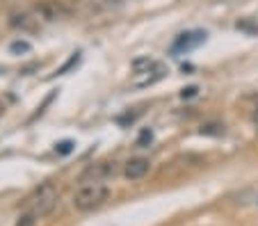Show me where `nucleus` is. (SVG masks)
I'll return each mask as SVG.
<instances>
[{
	"instance_id": "obj_5",
	"label": "nucleus",
	"mask_w": 258,
	"mask_h": 226,
	"mask_svg": "<svg viewBox=\"0 0 258 226\" xmlns=\"http://www.w3.org/2000/svg\"><path fill=\"white\" fill-rule=\"evenodd\" d=\"M206 41V32L204 30H190V32H183V35L176 37V41L171 44V53H187V50H195L197 46H201Z\"/></svg>"
},
{
	"instance_id": "obj_13",
	"label": "nucleus",
	"mask_w": 258,
	"mask_h": 226,
	"mask_svg": "<svg viewBox=\"0 0 258 226\" xmlns=\"http://www.w3.org/2000/svg\"><path fill=\"white\" fill-rule=\"evenodd\" d=\"M78 59H80V53H73V57H71V59H69V62H67V64H64L62 69H57V76L67 73V71H69V69H71L73 64H78Z\"/></svg>"
},
{
	"instance_id": "obj_1",
	"label": "nucleus",
	"mask_w": 258,
	"mask_h": 226,
	"mask_svg": "<svg viewBox=\"0 0 258 226\" xmlns=\"http://www.w3.org/2000/svg\"><path fill=\"white\" fill-rule=\"evenodd\" d=\"M57 203H59L57 187H55L53 183H41V185L28 197L25 208H28V212H32L34 217H39L41 219V217L53 215V210L57 208Z\"/></svg>"
},
{
	"instance_id": "obj_9",
	"label": "nucleus",
	"mask_w": 258,
	"mask_h": 226,
	"mask_svg": "<svg viewBox=\"0 0 258 226\" xmlns=\"http://www.w3.org/2000/svg\"><path fill=\"white\" fill-rule=\"evenodd\" d=\"M235 28H238L240 32H244V35H249V37H256L258 35V23L253 19H240V21H235Z\"/></svg>"
},
{
	"instance_id": "obj_17",
	"label": "nucleus",
	"mask_w": 258,
	"mask_h": 226,
	"mask_svg": "<svg viewBox=\"0 0 258 226\" xmlns=\"http://www.w3.org/2000/svg\"><path fill=\"white\" fill-rule=\"evenodd\" d=\"M195 94H197V87H187V89L180 92V96H183V99H190V96H195Z\"/></svg>"
},
{
	"instance_id": "obj_4",
	"label": "nucleus",
	"mask_w": 258,
	"mask_h": 226,
	"mask_svg": "<svg viewBox=\"0 0 258 226\" xmlns=\"http://www.w3.org/2000/svg\"><path fill=\"white\" fill-rule=\"evenodd\" d=\"M34 16L46 23H53V21H62L71 16V7L62 0H39L34 5Z\"/></svg>"
},
{
	"instance_id": "obj_3",
	"label": "nucleus",
	"mask_w": 258,
	"mask_h": 226,
	"mask_svg": "<svg viewBox=\"0 0 258 226\" xmlns=\"http://www.w3.org/2000/svg\"><path fill=\"white\" fill-rule=\"evenodd\" d=\"M121 5V0H71V14L80 16V19H96V16H105L114 12Z\"/></svg>"
},
{
	"instance_id": "obj_10",
	"label": "nucleus",
	"mask_w": 258,
	"mask_h": 226,
	"mask_svg": "<svg viewBox=\"0 0 258 226\" xmlns=\"http://www.w3.org/2000/svg\"><path fill=\"white\" fill-rule=\"evenodd\" d=\"M201 133L204 135H222L224 133V126H219V123H206V126H201Z\"/></svg>"
},
{
	"instance_id": "obj_6",
	"label": "nucleus",
	"mask_w": 258,
	"mask_h": 226,
	"mask_svg": "<svg viewBox=\"0 0 258 226\" xmlns=\"http://www.w3.org/2000/svg\"><path fill=\"white\" fill-rule=\"evenodd\" d=\"M114 172H117L114 163H96V165H89L80 178H83V183H94V181H103L107 176H114Z\"/></svg>"
},
{
	"instance_id": "obj_2",
	"label": "nucleus",
	"mask_w": 258,
	"mask_h": 226,
	"mask_svg": "<svg viewBox=\"0 0 258 226\" xmlns=\"http://www.w3.org/2000/svg\"><path fill=\"white\" fill-rule=\"evenodd\" d=\"M107 197H110V190H107L101 181L83 183V185L76 190V194H73V208L80 212L96 210V208H101L103 203L107 201Z\"/></svg>"
},
{
	"instance_id": "obj_15",
	"label": "nucleus",
	"mask_w": 258,
	"mask_h": 226,
	"mask_svg": "<svg viewBox=\"0 0 258 226\" xmlns=\"http://www.w3.org/2000/svg\"><path fill=\"white\" fill-rule=\"evenodd\" d=\"M151 139H153V133H151V130H142L140 139H137V146H144V144H149Z\"/></svg>"
},
{
	"instance_id": "obj_8",
	"label": "nucleus",
	"mask_w": 258,
	"mask_h": 226,
	"mask_svg": "<svg viewBox=\"0 0 258 226\" xmlns=\"http://www.w3.org/2000/svg\"><path fill=\"white\" fill-rule=\"evenodd\" d=\"M10 25L21 32H37L39 30V19H34L32 14H12Z\"/></svg>"
},
{
	"instance_id": "obj_16",
	"label": "nucleus",
	"mask_w": 258,
	"mask_h": 226,
	"mask_svg": "<svg viewBox=\"0 0 258 226\" xmlns=\"http://www.w3.org/2000/svg\"><path fill=\"white\" fill-rule=\"evenodd\" d=\"M135 117H137V114H123V117H117V121L121 123V126H126V123H133V121H135Z\"/></svg>"
},
{
	"instance_id": "obj_12",
	"label": "nucleus",
	"mask_w": 258,
	"mask_h": 226,
	"mask_svg": "<svg viewBox=\"0 0 258 226\" xmlns=\"http://www.w3.org/2000/svg\"><path fill=\"white\" fill-rule=\"evenodd\" d=\"M37 224V217L32 215V212H25V215L19 217V221H16V226H34Z\"/></svg>"
},
{
	"instance_id": "obj_7",
	"label": "nucleus",
	"mask_w": 258,
	"mask_h": 226,
	"mask_svg": "<svg viewBox=\"0 0 258 226\" xmlns=\"http://www.w3.org/2000/svg\"><path fill=\"white\" fill-rule=\"evenodd\" d=\"M149 169H151V163H149L146 158H133V160L126 163L123 174H126V178H131V181H140V178H144L146 174H149Z\"/></svg>"
},
{
	"instance_id": "obj_18",
	"label": "nucleus",
	"mask_w": 258,
	"mask_h": 226,
	"mask_svg": "<svg viewBox=\"0 0 258 226\" xmlns=\"http://www.w3.org/2000/svg\"><path fill=\"white\" fill-rule=\"evenodd\" d=\"M0 112H3V103H0Z\"/></svg>"
},
{
	"instance_id": "obj_11",
	"label": "nucleus",
	"mask_w": 258,
	"mask_h": 226,
	"mask_svg": "<svg viewBox=\"0 0 258 226\" xmlns=\"http://www.w3.org/2000/svg\"><path fill=\"white\" fill-rule=\"evenodd\" d=\"M55 151H57L59 156H67V153L73 151V142H71V139H64V142L55 144Z\"/></svg>"
},
{
	"instance_id": "obj_14",
	"label": "nucleus",
	"mask_w": 258,
	"mask_h": 226,
	"mask_svg": "<svg viewBox=\"0 0 258 226\" xmlns=\"http://www.w3.org/2000/svg\"><path fill=\"white\" fill-rule=\"evenodd\" d=\"M28 50H30L28 41H14L12 44V53H28Z\"/></svg>"
}]
</instances>
